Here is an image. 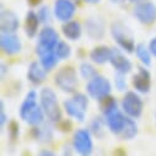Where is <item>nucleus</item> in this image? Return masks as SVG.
<instances>
[{
    "label": "nucleus",
    "instance_id": "obj_21",
    "mask_svg": "<svg viewBox=\"0 0 156 156\" xmlns=\"http://www.w3.org/2000/svg\"><path fill=\"white\" fill-rule=\"evenodd\" d=\"M32 136L41 141V143H49L52 139H53V129L49 124H41L37 126V127H33L32 129Z\"/></svg>",
    "mask_w": 156,
    "mask_h": 156
},
{
    "label": "nucleus",
    "instance_id": "obj_14",
    "mask_svg": "<svg viewBox=\"0 0 156 156\" xmlns=\"http://www.w3.org/2000/svg\"><path fill=\"white\" fill-rule=\"evenodd\" d=\"M20 27L19 17L11 10H2L0 12V28L2 32H10L15 33Z\"/></svg>",
    "mask_w": 156,
    "mask_h": 156
},
{
    "label": "nucleus",
    "instance_id": "obj_24",
    "mask_svg": "<svg viewBox=\"0 0 156 156\" xmlns=\"http://www.w3.org/2000/svg\"><path fill=\"white\" fill-rule=\"evenodd\" d=\"M36 106H37V92L34 90H31L26 95V97H25V100H23V102H22V105L20 107V117H21V119Z\"/></svg>",
    "mask_w": 156,
    "mask_h": 156
},
{
    "label": "nucleus",
    "instance_id": "obj_4",
    "mask_svg": "<svg viewBox=\"0 0 156 156\" xmlns=\"http://www.w3.org/2000/svg\"><path fill=\"white\" fill-rule=\"evenodd\" d=\"M59 42V34L53 27H43L38 34V44L36 47L37 55H41L46 52L55 51V47Z\"/></svg>",
    "mask_w": 156,
    "mask_h": 156
},
{
    "label": "nucleus",
    "instance_id": "obj_5",
    "mask_svg": "<svg viewBox=\"0 0 156 156\" xmlns=\"http://www.w3.org/2000/svg\"><path fill=\"white\" fill-rule=\"evenodd\" d=\"M111 90H112V86H111L109 80L102 75L94 76L92 79L89 80V83L86 85V91H87L89 96L97 101L108 96L111 94Z\"/></svg>",
    "mask_w": 156,
    "mask_h": 156
},
{
    "label": "nucleus",
    "instance_id": "obj_1",
    "mask_svg": "<svg viewBox=\"0 0 156 156\" xmlns=\"http://www.w3.org/2000/svg\"><path fill=\"white\" fill-rule=\"evenodd\" d=\"M40 101L48 121L51 123H59L62 121V111L55 92L49 87L43 89L40 94Z\"/></svg>",
    "mask_w": 156,
    "mask_h": 156
},
{
    "label": "nucleus",
    "instance_id": "obj_18",
    "mask_svg": "<svg viewBox=\"0 0 156 156\" xmlns=\"http://www.w3.org/2000/svg\"><path fill=\"white\" fill-rule=\"evenodd\" d=\"M62 32L63 34L70 41H77L83 34V27L77 21H68L64 22L63 27H62Z\"/></svg>",
    "mask_w": 156,
    "mask_h": 156
},
{
    "label": "nucleus",
    "instance_id": "obj_37",
    "mask_svg": "<svg viewBox=\"0 0 156 156\" xmlns=\"http://www.w3.org/2000/svg\"><path fill=\"white\" fill-rule=\"evenodd\" d=\"M149 49H150L151 54L156 58V37H154L152 40L150 41V43H149Z\"/></svg>",
    "mask_w": 156,
    "mask_h": 156
},
{
    "label": "nucleus",
    "instance_id": "obj_10",
    "mask_svg": "<svg viewBox=\"0 0 156 156\" xmlns=\"http://www.w3.org/2000/svg\"><path fill=\"white\" fill-rule=\"evenodd\" d=\"M0 46L5 54L8 55H14L21 52L22 43L20 38L15 33L10 32H2V37H0Z\"/></svg>",
    "mask_w": 156,
    "mask_h": 156
},
{
    "label": "nucleus",
    "instance_id": "obj_34",
    "mask_svg": "<svg viewBox=\"0 0 156 156\" xmlns=\"http://www.w3.org/2000/svg\"><path fill=\"white\" fill-rule=\"evenodd\" d=\"M73 100L79 105L83 109H87V106H89V98H87V96H85L84 94H75L74 95V97H73Z\"/></svg>",
    "mask_w": 156,
    "mask_h": 156
},
{
    "label": "nucleus",
    "instance_id": "obj_11",
    "mask_svg": "<svg viewBox=\"0 0 156 156\" xmlns=\"http://www.w3.org/2000/svg\"><path fill=\"white\" fill-rule=\"evenodd\" d=\"M109 63L112 64V66L114 68V70L117 73H122L124 75L128 74V73H130L132 69H133L132 62L118 48H111V59H109Z\"/></svg>",
    "mask_w": 156,
    "mask_h": 156
},
{
    "label": "nucleus",
    "instance_id": "obj_8",
    "mask_svg": "<svg viewBox=\"0 0 156 156\" xmlns=\"http://www.w3.org/2000/svg\"><path fill=\"white\" fill-rule=\"evenodd\" d=\"M134 17L143 25H151L156 21V5L150 2L136 3L133 10Z\"/></svg>",
    "mask_w": 156,
    "mask_h": 156
},
{
    "label": "nucleus",
    "instance_id": "obj_33",
    "mask_svg": "<svg viewBox=\"0 0 156 156\" xmlns=\"http://www.w3.org/2000/svg\"><path fill=\"white\" fill-rule=\"evenodd\" d=\"M38 17H40V20H41V22L42 23H48L49 21H51V11H49V8L48 6H42V8H40V10H38Z\"/></svg>",
    "mask_w": 156,
    "mask_h": 156
},
{
    "label": "nucleus",
    "instance_id": "obj_43",
    "mask_svg": "<svg viewBox=\"0 0 156 156\" xmlns=\"http://www.w3.org/2000/svg\"><path fill=\"white\" fill-rule=\"evenodd\" d=\"M75 2H76V3H79V2H80V0H75Z\"/></svg>",
    "mask_w": 156,
    "mask_h": 156
},
{
    "label": "nucleus",
    "instance_id": "obj_41",
    "mask_svg": "<svg viewBox=\"0 0 156 156\" xmlns=\"http://www.w3.org/2000/svg\"><path fill=\"white\" fill-rule=\"evenodd\" d=\"M84 2H86V3H89V4H98L101 0H84Z\"/></svg>",
    "mask_w": 156,
    "mask_h": 156
},
{
    "label": "nucleus",
    "instance_id": "obj_31",
    "mask_svg": "<svg viewBox=\"0 0 156 156\" xmlns=\"http://www.w3.org/2000/svg\"><path fill=\"white\" fill-rule=\"evenodd\" d=\"M114 85H115V89L118 90V91H124V90H127V81H126L124 74L117 73V74L114 75Z\"/></svg>",
    "mask_w": 156,
    "mask_h": 156
},
{
    "label": "nucleus",
    "instance_id": "obj_27",
    "mask_svg": "<svg viewBox=\"0 0 156 156\" xmlns=\"http://www.w3.org/2000/svg\"><path fill=\"white\" fill-rule=\"evenodd\" d=\"M100 108H101V112H102L103 117H106L107 114L114 112L115 109H118V107H117V101L111 95H108V96L103 97L102 100H100Z\"/></svg>",
    "mask_w": 156,
    "mask_h": 156
},
{
    "label": "nucleus",
    "instance_id": "obj_7",
    "mask_svg": "<svg viewBox=\"0 0 156 156\" xmlns=\"http://www.w3.org/2000/svg\"><path fill=\"white\" fill-rule=\"evenodd\" d=\"M122 109L123 112L132 117V118H139L143 113V100L141 97L133 91L126 94L122 100Z\"/></svg>",
    "mask_w": 156,
    "mask_h": 156
},
{
    "label": "nucleus",
    "instance_id": "obj_3",
    "mask_svg": "<svg viewBox=\"0 0 156 156\" xmlns=\"http://www.w3.org/2000/svg\"><path fill=\"white\" fill-rule=\"evenodd\" d=\"M54 83L63 92H66V94L74 92L77 87L76 70L70 65L60 68L54 76Z\"/></svg>",
    "mask_w": 156,
    "mask_h": 156
},
{
    "label": "nucleus",
    "instance_id": "obj_17",
    "mask_svg": "<svg viewBox=\"0 0 156 156\" xmlns=\"http://www.w3.org/2000/svg\"><path fill=\"white\" fill-rule=\"evenodd\" d=\"M40 17L38 14H36L34 11H28L26 14L25 17V33L28 38H33L37 32H38V27H40Z\"/></svg>",
    "mask_w": 156,
    "mask_h": 156
},
{
    "label": "nucleus",
    "instance_id": "obj_36",
    "mask_svg": "<svg viewBox=\"0 0 156 156\" xmlns=\"http://www.w3.org/2000/svg\"><path fill=\"white\" fill-rule=\"evenodd\" d=\"M0 106H2V109H0V126H2V128H4V126L8 122V115L4 112V102L0 103Z\"/></svg>",
    "mask_w": 156,
    "mask_h": 156
},
{
    "label": "nucleus",
    "instance_id": "obj_20",
    "mask_svg": "<svg viewBox=\"0 0 156 156\" xmlns=\"http://www.w3.org/2000/svg\"><path fill=\"white\" fill-rule=\"evenodd\" d=\"M44 111L42 109L41 106H36L33 107L25 117H23V121L27 122V124L32 126V127H37V126H41L44 122Z\"/></svg>",
    "mask_w": 156,
    "mask_h": 156
},
{
    "label": "nucleus",
    "instance_id": "obj_9",
    "mask_svg": "<svg viewBox=\"0 0 156 156\" xmlns=\"http://www.w3.org/2000/svg\"><path fill=\"white\" fill-rule=\"evenodd\" d=\"M85 31L87 36L92 40H102L105 32H106V25L102 17L100 16H91L89 17L84 23Z\"/></svg>",
    "mask_w": 156,
    "mask_h": 156
},
{
    "label": "nucleus",
    "instance_id": "obj_40",
    "mask_svg": "<svg viewBox=\"0 0 156 156\" xmlns=\"http://www.w3.org/2000/svg\"><path fill=\"white\" fill-rule=\"evenodd\" d=\"M8 71V66L5 64H2V75H5Z\"/></svg>",
    "mask_w": 156,
    "mask_h": 156
},
{
    "label": "nucleus",
    "instance_id": "obj_32",
    "mask_svg": "<svg viewBox=\"0 0 156 156\" xmlns=\"http://www.w3.org/2000/svg\"><path fill=\"white\" fill-rule=\"evenodd\" d=\"M19 123L15 121H11L8 126V133H9V138L11 141H15L19 138Z\"/></svg>",
    "mask_w": 156,
    "mask_h": 156
},
{
    "label": "nucleus",
    "instance_id": "obj_25",
    "mask_svg": "<svg viewBox=\"0 0 156 156\" xmlns=\"http://www.w3.org/2000/svg\"><path fill=\"white\" fill-rule=\"evenodd\" d=\"M40 57V63L42 64V66L47 70V71H51L55 68L59 58L57 57L55 54V51H51V52H46L41 55H38Z\"/></svg>",
    "mask_w": 156,
    "mask_h": 156
},
{
    "label": "nucleus",
    "instance_id": "obj_13",
    "mask_svg": "<svg viewBox=\"0 0 156 156\" xmlns=\"http://www.w3.org/2000/svg\"><path fill=\"white\" fill-rule=\"evenodd\" d=\"M132 84H133L134 89L138 92H140V94H149L150 89H151V75H150V73L145 68L140 66L138 73L133 76Z\"/></svg>",
    "mask_w": 156,
    "mask_h": 156
},
{
    "label": "nucleus",
    "instance_id": "obj_38",
    "mask_svg": "<svg viewBox=\"0 0 156 156\" xmlns=\"http://www.w3.org/2000/svg\"><path fill=\"white\" fill-rule=\"evenodd\" d=\"M40 155H42V156H54L55 152L54 151H51V150H42L40 152Z\"/></svg>",
    "mask_w": 156,
    "mask_h": 156
},
{
    "label": "nucleus",
    "instance_id": "obj_12",
    "mask_svg": "<svg viewBox=\"0 0 156 156\" xmlns=\"http://www.w3.org/2000/svg\"><path fill=\"white\" fill-rule=\"evenodd\" d=\"M76 6L71 0H55L54 3V16L62 22H68L75 15Z\"/></svg>",
    "mask_w": 156,
    "mask_h": 156
},
{
    "label": "nucleus",
    "instance_id": "obj_26",
    "mask_svg": "<svg viewBox=\"0 0 156 156\" xmlns=\"http://www.w3.org/2000/svg\"><path fill=\"white\" fill-rule=\"evenodd\" d=\"M106 124H107L106 123V119H103L102 117H95V118L91 121V123H90V130H91V133L96 138L101 139L105 135Z\"/></svg>",
    "mask_w": 156,
    "mask_h": 156
},
{
    "label": "nucleus",
    "instance_id": "obj_22",
    "mask_svg": "<svg viewBox=\"0 0 156 156\" xmlns=\"http://www.w3.org/2000/svg\"><path fill=\"white\" fill-rule=\"evenodd\" d=\"M90 58L96 64H106L111 59V48H108L107 46H97L91 51Z\"/></svg>",
    "mask_w": 156,
    "mask_h": 156
},
{
    "label": "nucleus",
    "instance_id": "obj_19",
    "mask_svg": "<svg viewBox=\"0 0 156 156\" xmlns=\"http://www.w3.org/2000/svg\"><path fill=\"white\" fill-rule=\"evenodd\" d=\"M63 106H64V109L68 113V115H70L71 118L79 121V122H84L85 121V113H86V111L83 109L73 98L64 101Z\"/></svg>",
    "mask_w": 156,
    "mask_h": 156
},
{
    "label": "nucleus",
    "instance_id": "obj_44",
    "mask_svg": "<svg viewBox=\"0 0 156 156\" xmlns=\"http://www.w3.org/2000/svg\"><path fill=\"white\" fill-rule=\"evenodd\" d=\"M155 118H156V113H155Z\"/></svg>",
    "mask_w": 156,
    "mask_h": 156
},
{
    "label": "nucleus",
    "instance_id": "obj_35",
    "mask_svg": "<svg viewBox=\"0 0 156 156\" xmlns=\"http://www.w3.org/2000/svg\"><path fill=\"white\" fill-rule=\"evenodd\" d=\"M58 127H59V129H60L62 132H70L71 128H73L71 122L68 121V119H66V121H63V119H62V121L59 122V126H58Z\"/></svg>",
    "mask_w": 156,
    "mask_h": 156
},
{
    "label": "nucleus",
    "instance_id": "obj_42",
    "mask_svg": "<svg viewBox=\"0 0 156 156\" xmlns=\"http://www.w3.org/2000/svg\"><path fill=\"white\" fill-rule=\"evenodd\" d=\"M129 3H140V2H144V0H127Z\"/></svg>",
    "mask_w": 156,
    "mask_h": 156
},
{
    "label": "nucleus",
    "instance_id": "obj_15",
    "mask_svg": "<svg viewBox=\"0 0 156 156\" xmlns=\"http://www.w3.org/2000/svg\"><path fill=\"white\" fill-rule=\"evenodd\" d=\"M105 119H106V123H107L109 132L117 136L124 128L126 122H127V117L122 112H119L118 109H115L114 112L107 114L105 117Z\"/></svg>",
    "mask_w": 156,
    "mask_h": 156
},
{
    "label": "nucleus",
    "instance_id": "obj_23",
    "mask_svg": "<svg viewBox=\"0 0 156 156\" xmlns=\"http://www.w3.org/2000/svg\"><path fill=\"white\" fill-rule=\"evenodd\" d=\"M138 134V126L136 123L132 119V117H127V122H126V126L124 128L122 129V132L117 135L119 140H130L133 138H135Z\"/></svg>",
    "mask_w": 156,
    "mask_h": 156
},
{
    "label": "nucleus",
    "instance_id": "obj_29",
    "mask_svg": "<svg viewBox=\"0 0 156 156\" xmlns=\"http://www.w3.org/2000/svg\"><path fill=\"white\" fill-rule=\"evenodd\" d=\"M55 54L59 59H68L71 55V48L66 42L59 41L55 47Z\"/></svg>",
    "mask_w": 156,
    "mask_h": 156
},
{
    "label": "nucleus",
    "instance_id": "obj_6",
    "mask_svg": "<svg viewBox=\"0 0 156 156\" xmlns=\"http://www.w3.org/2000/svg\"><path fill=\"white\" fill-rule=\"evenodd\" d=\"M74 150H76L80 155L87 156L91 155L94 151V143H92V133L89 129H77L74 134L73 139Z\"/></svg>",
    "mask_w": 156,
    "mask_h": 156
},
{
    "label": "nucleus",
    "instance_id": "obj_30",
    "mask_svg": "<svg viewBox=\"0 0 156 156\" xmlns=\"http://www.w3.org/2000/svg\"><path fill=\"white\" fill-rule=\"evenodd\" d=\"M79 70H80V75L84 77V79H86V80H90V79H92L94 76L97 75L95 66L91 65L90 63H86V62L85 63H81Z\"/></svg>",
    "mask_w": 156,
    "mask_h": 156
},
{
    "label": "nucleus",
    "instance_id": "obj_2",
    "mask_svg": "<svg viewBox=\"0 0 156 156\" xmlns=\"http://www.w3.org/2000/svg\"><path fill=\"white\" fill-rule=\"evenodd\" d=\"M111 34L123 51L127 53H133L135 51V42L130 30L122 22L115 21L111 25Z\"/></svg>",
    "mask_w": 156,
    "mask_h": 156
},
{
    "label": "nucleus",
    "instance_id": "obj_28",
    "mask_svg": "<svg viewBox=\"0 0 156 156\" xmlns=\"http://www.w3.org/2000/svg\"><path fill=\"white\" fill-rule=\"evenodd\" d=\"M135 54L136 57L139 58V60L145 65V66H150L151 65V52L150 49L143 44V43H139L135 46Z\"/></svg>",
    "mask_w": 156,
    "mask_h": 156
},
{
    "label": "nucleus",
    "instance_id": "obj_39",
    "mask_svg": "<svg viewBox=\"0 0 156 156\" xmlns=\"http://www.w3.org/2000/svg\"><path fill=\"white\" fill-rule=\"evenodd\" d=\"M42 2H43V0H27V3L31 6H37V5H40Z\"/></svg>",
    "mask_w": 156,
    "mask_h": 156
},
{
    "label": "nucleus",
    "instance_id": "obj_16",
    "mask_svg": "<svg viewBox=\"0 0 156 156\" xmlns=\"http://www.w3.org/2000/svg\"><path fill=\"white\" fill-rule=\"evenodd\" d=\"M47 77V70L42 66L41 63L32 62L30 64L28 71H27V79L33 84V85H40L42 84Z\"/></svg>",
    "mask_w": 156,
    "mask_h": 156
}]
</instances>
